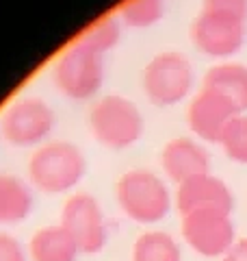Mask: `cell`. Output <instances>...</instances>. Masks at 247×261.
I'll return each mask as SVG.
<instances>
[{
    "instance_id": "1",
    "label": "cell",
    "mask_w": 247,
    "mask_h": 261,
    "mask_svg": "<svg viewBox=\"0 0 247 261\" xmlns=\"http://www.w3.org/2000/svg\"><path fill=\"white\" fill-rule=\"evenodd\" d=\"M87 161L78 146L65 140L44 142L28 161V178L46 194H63L74 190L85 176Z\"/></svg>"
},
{
    "instance_id": "2",
    "label": "cell",
    "mask_w": 247,
    "mask_h": 261,
    "mask_svg": "<svg viewBox=\"0 0 247 261\" xmlns=\"http://www.w3.org/2000/svg\"><path fill=\"white\" fill-rule=\"evenodd\" d=\"M115 196L123 214L139 224L161 222L167 218L174 200L167 183L145 168L123 172L115 187Z\"/></svg>"
},
{
    "instance_id": "3",
    "label": "cell",
    "mask_w": 247,
    "mask_h": 261,
    "mask_svg": "<svg viewBox=\"0 0 247 261\" xmlns=\"http://www.w3.org/2000/svg\"><path fill=\"white\" fill-rule=\"evenodd\" d=\"M141 109L121 94H106L89 109V130L102 146L123 150L143 135Z\"/></svg>"
},
{
    "instance_id": "4",
    "label": "cell",
    "mask_w": 247,
    "mask_h": 261,
    "mask_svg": "<svg viewBox=\"0 0 247 261\" xmlns=\"http://www.w3.org/2000/svg\"><path fill=\"white\" fill-rule=\"evenodd\" d=\"M193 79V65L187 55L163 50L145 63L141 87L147 100L156 107H174L191 94Z\"/></svg>"
},
{
    "instance_id": "5",
    "label": "cell",
    "mask_w": 247,
    "mask_h": 261,
    "mask_svg": "<svg viewBox=\"0 0 247 261\" xmlns=\"http://www.w3.org/2000/svg\"><path fill=\"white\" fill-rule=\"evenodd\" d=\"M52 81L70 100H91L104 83L102 55L72 42L54 59Z\"/></svg>"
},
{
    "instance_id": "6",
    "label": "cell",
    "mask_w": 247,
    "mask_h": 261,
    "mask_svg": "<svg viewBox=\"0 0 247 261\" xmlns=\"http://www.w3.org/2000/svg\"><path fill=\"white\" fill-rule=\"evenodd\" d=\"M54 128V111L37 96L13 100L0 116V133L13 146H41Z\"/></svg>"
},
{
    "instance_id": "7",
    "label": "cell",
    "mask_w": 247,
    "mask_h": 261,
    "mask_svg": "<svg viewBox=\"0 0 247 261\" xmlns=\"http://www.w3.org/2000/svg\"><path fill=\"white\" fill-rule=\"evenodd\" d=\"M247 22L210 9H200L191 22V42L206 57L230 59L245 44Z\"/></svg>"
},
{
    "instance_id": "8",
    "label": "cell",
    "mask_w": 247,
    "mask_h": 261,
    "mask_svg": "<svg viewBox=\"0 0 247 261\" xmlns=\"http://www.w3.org/2000/svg\"><path fill=\"white\" fill-rule=\"evenodd\" d=\"M80 252L96 255L106 244V222L102 207L91 194L76 192L72 194L61 209V222Z\"/></svg>"
},
{
    "instance_id": "9",
    "label": "cell",
    "mask_w": 247,
    "mask_h": 261,
    "mask_svg": "<svg viewBox=\"0 0 247 261\" xmlns=\"http://www.w3.org/2000/svg\"><path fill=\"white\" fill-rule=\"evenodd\" d=\"M184 242L202 257H224L236 242L234 222L224 211H195L182 216Z\"/></svg>"
},
{
    "instance_id": "10",
    "label": "cell",
    "mask_w": 247,
    "mask_h": 261,
    "mask_svg": "<svg viewBox=\"0 0 247 261\" xmlns=\"http://www.w3.org/2000/svg\"><path fill=\"white\" fill-rule=\"evenodd\" d=\"M236 116L238 111L232 107V102L208 87H202L191 98L187 109L189 128L193 130L197 140L208 142V144H219L228 124Z\"/></svg>"
},
{
    "instance_id": "11",
    "label": "cell",
    "mask_w": 247,
    "mask_h": 261,
    "mask_svg": "<svg viewBox=\"0 0 247 261\" xmlns=\"http://www.w3.org/2000/svg\"><path fill=\"white\" fill-rule=\"evenodd\" d=\"M174 202L182 216L195 214V211H224V214H232L234 209V196L230 192V187L219 176H212L210 172L197 174L178 183Z\"/></svg>"
},
{
    "instance_id": "12",
    "label": "cell",
    "mask_w": 247,
    "mask_h": 261,
    "mask_svg": "<svg viewBox=\"0 0 247 261\" xmlns=\"http://www.w3.org/2000/svg\"><path fill=\"white\" fill-rule=\"evenodd\" d=\"M161 166L174 183H182L187 178L206 174L210 168V154L193 137H174L163 146Z\"/></svg>"
},
{
    "instance_id": "13",
    "label": "cell",
    "mask_w": 247,
    "mask_h": 261,
    "mask_svg": "<svg viewBox=\"0 0 247 261\" xmlns=\"http://www.w3.org/2000/svg\"><path fill=\"white\" fill-rule=\"evenodd\" d=\"M202 87L215 89L232 102L238 113H247V65L238 61L215 63L202 79Z\"/></svg>"
},
{
    "instance_id": "14",
    "label": "cell",
    "mask_w": 247,
    "mask_h": 261,
    "mask_svg": "<svg viewBox=\"0 0 247 261\" xmlns=\"http://www.w3.org/2000/svg\"><path fill=\"white\" fill-rule=\"evenodd\" d=\"M78 252L76 242L61 224L39 228L28 244L33 261H76Z\"/></svg>"
},
{
    "instance_id": "15",
    "label": "cell",
    "mask_w": 247,
    "mask_h": 261,
    "mask_svg": "<svg viewBox=\"0 0 247 261\" xmlns=\"http://www.w3.org/2000/svg\"><path fill=\"white\" fill-rule=\"evenodd\" d=\"M33 211V192L18 176L0 174V224H20Z\"/></svg>"
},
{
    "instance_id": "16",
    "label": "cell",
    "mask_w": 247,
    "mask_h": 261,
    "mask_svg": "<svg viewBox=\"0 0 247 261\" xmlns=\"http://www.w3.org/2000/svg\"><path fill=\"white\" fill-rule=\"evenodd\" d=\"M178 242L165 231H147L139 235L133 248V261H180Z\"/></svg>"
},
{
    "instance_id": "17",
    "label": "cell",
    "mask_w": 247,
    "mask_h": 261,
    "mask_svg": "<svg viewBox=\"0 0 247 261\" xmlns=\"http://www.w3.org/2000/svg\"><path fill=\"white\" fill-rule=\"evenodd\" d=\"M119 35H121L119 20L115 18V15H102V18H98L96 22L89 24L74 42L80 44L82 48H89V50L98 53V55H104V53H109L111 48L117 46Z\"/></svg>"
},
{
    "instance_id": "18",
    "label": "cell",
    "mask_w": 247,
    "mask_h": 261,
    "mask_svg": "<svg viewBox=\"0 0 247 261\" xmlns=\"http://www.w3.org/2000/svg\"><path fill=\"white\" fill-rule=\"evenodd\" d=\"M165 0H123L119 20L130 29H150L163 18Z\"/></svg>"
},
{
    "instance_id": "19",
    "label": "cell",
    "mask_w": 247,
    "mask_h": 261,
    "mask_svg": "<svg viewBox=\"0 0 247 261\" xmlns=\"http://www.w3.org/2000/svg\"><path fill=\"white\" fill-rule=\"evenodd\" d=\"M219 146L232 161L247 166V113H238L230 122Z\"/></svg>"
},
{
    "instance_id": "20",
    "label": "cell",
    "mask_w": 247,
    "mask_h": 261,
    "mask_svg": "<svg viewBox=\"0 0 247 261\" xmlns=\"http://www.w3.org/2000/svg\"><path fill=\"white\" fill-rule=\"evenodd\" d=\"M200 9H210L219 13H228L247 22V0H202Z\"/></svg>"
},
{
    "instance_id": "21",
    "label": "cell",
    "mask_w": 247,
    "mask_h": 261,
    "mask_svg": "<svg viewBox=\"0 0 247 261\" xmlns=\"http://www.w3.org/2000/svg\"><path fill=\"white\" fill-rule=\"evenodd\" d=\"M0 261H26L22 244L9 233H0Z\"/></svg>"
},
{
    "instance_id": "22",
    "label": "cell",
    "mask_w": 247,
    "mask_h": 261,
    "mask_svg": "<svg viewBox=\"0 0 247 261\" xmlns=\"http://www.w3.org/2000/svg\"><path fill=\"white\" fill-rule=\"evenodd\" d=\"M221 261H247V238L236 240L232 244V248L221 257Z\"/></svg>"
}]
</instances>
